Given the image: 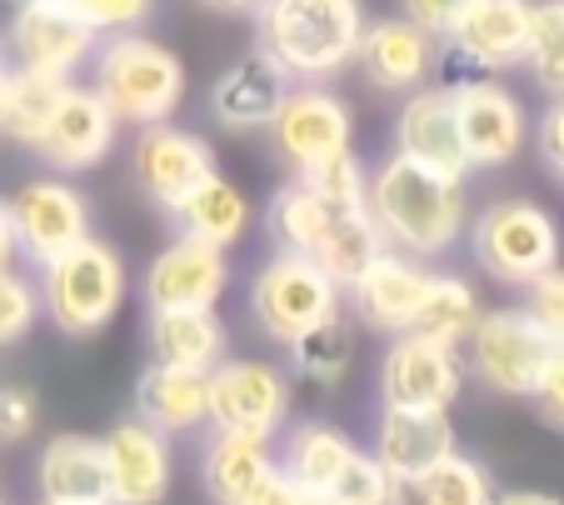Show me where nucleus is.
<instances>
[{
    "instance_id": "1",
    "label": "nucleus",
    "mask_w": 564,
    "mask_h": 505,
    "mask_svg": "<svg viewBox=\"0 0 564 505\" xmlns=\"http://www.w3.org/2000/svg\"><path fill=\"white\" fill-rule=\"evenodd\" d=\"M365 205H370L384 246L405 250L415 260H440L469 230L465 181L425 171L405 155H390V161L375 165L370 185H365Z\"/></svg>"
},
{
    "instance_id": "2",
    "label": "nucleus",
    "mask_w": 564,
    "mask_h": 505,
    "mask_svg": "<svg viewBox=\"0 0 564 505\" xmlns=\"http://www.w3.org/2000/svg\"><path fill=\"white\" fill-rule=\"evenodd\" d=\"M365 35L360 0H260L256 51L285 71L290 80H335L350 71Z\"/></svg>"
},
{
    "instance_id": "3",
    "label": "nucleus",
    "mask_w": 564,
    "mask_h": 505,
    "mask_svg": "<svg viewBox=\"0 0 564 505\" xmlns=\"http://www.w3.org/2000/svg\"><path fill=\"white\" fill-rule=\"evenodd\" d=\"M90 90L110 106L120 126H155L171 120L185 100V65L171 45L150 41L140 31L100 35L90 55Z\"/></svg>"
},
{
    "instance_id": "4",
    "label": "nucleus",
    "mask_w": 564,
    "mask_h": 505,
    "mask_svg": "<svg viewBox=\"0 0 564 505\" xmlns=\"http://www.w3.org/2000/svg\"><path fill=\"white\" fill-rule=\"evenodd\" d=\"M41 286V315L70 341L100 335L126 305V260L100 236L75 240L55 260L35 270Z\"/></svg>"
},
{
    "instance_id": "5",
    "label": "nucleus",
    "mask_w": 564,
    "mask_h": 505,
    "mask_svg": "<svg viewBox=\"0 0 564 505\" xmlns=\"http://www.w3.org/2000/svg\"><path fill=\"white\" fill-rule=\"evenodd\" d=\"M469 250H475V266L490 280H500L510 291H524L534 276L560 266L564 236H560V221L540 201L510 195V201L485 205L469 221Z\"/></svg>"
},
{
    "instance_id": "6",
    "label": "nucleus",
    "mask_w": 564,
    "mask_h": 505,
    "mask_svg": "<svg viewBox=\"0 0 564 505\" xmlns=\"http://www.w3.org/2000/svg\"><path fill=\"white\" fill-rule=\"evenodd\" d=\"M340 311H345V286L325 266L300 256V250L275 246L250 276V321L280 345L300 341L305 331L325 325Z\"/></svg>"
},
{
    "instance_id": "7",
    "label": "nucleus",
    "mask_w": 564,
    "mask_h": 505,
    "mask_svg": "<svg viewBox=\"0 0 564 505\" xmlns=\"http://www.w3.org/2000/svg\"><path fill=\"white\" fill-rule=\"evenodd\" d=\"M465 351H469L465 370H475L495 396L530 400L534 386H540L544 361L554 355V341L530 321L524 305H500V311H479Z\"/></svg>"
},
{
    "instance_id": "8",
    "label": "nucleus",
    "mask_w": 564,
    "mask_h": 505,
    "mask_svg": "<svg viewBox=\"0 0 564 505\" xmlns=\"http://www.w3.org/2000/svg\"><path fill=\"white\" fill-rule=\"evenodd\" d=\"M100 35L80 21L70 0H21L6 25V55L11 65L41 71L55 80H75L90 65Z\"/></svg>"
},
{
    "instance_id": "9",
    "label": "nucleus",
    "mask_w": 564,
    "mask_h": 505,
    "mask_svg": "<svg viewBox=\"0 0 564 505\" xmlns=\"http://www.w3.org/2000/svg\"><path fill=\"white\" fill-rule=\"evenodd\" d=\"M290 416V376L275 361H250V355H225L210 366V426L240 430V436H265Z\"/></svg>"
},
{
    "instance_id": "10",
    "label": "nucleus",
    "mask_w": 564,
    "mask_h": 505,
    "mask_svg": "<svg viewBox=\"0 0 564 505\" xmlns=\"http://www.w3.org/2000/svg\"><path fill=\"white\" fill-rule=\"evenodd\" d=\"M265 130H270V140H275V155L300 175V171H310V165L350 151L355 116L335 90L315 86V80H295Z\"/></svg>"
},
{
    "instance_id": "11",
    "label": "nucleus",
    "mask_w": 564,
    "mask_h": 505,
    "mask_svg": "<svg viewBox=\"0 0 564 505\" xmlns=\"http://www.w3.org/2000/svg\"><path fill=\"white\" fill-rule=\"evenodd\" d=\"M130 175L150 205L171 215L195 185L215 175V151L195 130L175 126V120H155V126H140L135 146H130Z\"/></svg>"
},
{
    "instance_id": "12",
    "label": "nucleus",
    "mask_w": 564,
    "mask_h": 505,
    "mask_svg": "<svg viewBox=\"0 0 564 505\" xmlns=\"http://www.w3.org/2000/svg\"><path fill=\"white\" fill-rule=\"evenodd\" d=\"M465 390V355L455 345L425 341L415 331L390 335L380 361V406L410 410H449Z\"/></svg>"
},
{
    "instance_id": "13",
    "label": "nucleus",
    "mask_w": 564,
    "mask_h": 505,
    "mask_svg": "<svg viewBox=\"0 0 564 505\" xmlns=\"http://www.w3.org/2000/svg\"><path fill=\"white\" fill-rule=\"evenodd\" d=\"M11 226H15V250L31 260L35 270L70 250L75 240L90 236V201L75 191L65 175H35L11 195Z\"/></svg>"
},
{
    "instance_id": "14",
    "label": "nucleus",
    "mask_w": 564,
    "mask_h": 505,
    "mask_svg": "<svg viewBox=\"0 0 564 505\" xmlns=\"http://www.w3.org/2000/svg\"><path fill=\"white\" fill-rule=\"evenodd\" d=\"M455 96V126L459 146H465L469 171H500L524 151V106L510 86H500L495 76H475L449 86Z\"/></svg>"
},
{
    "instance_id": "15",
    "label": "nucleus",
    "mask_w": 564,
    "mask_h": 505,
    "mask_svg": "<svg viewBox=\"0 0 564 505\" xmlns=\"http://www.w3.org/2000/svg\"><path fill=\"white\" fill-rule=\"evenodd\" d=\"M116 136H120V120L110 116V106L96 96L90 86L70 80L55 100L51 120L45 130L35 136L31 151L45 161V171L55 175H75V171H90L100 165L110 151H116Z\"/></svg>"
},
{
    "instance_id": "16",
    "label": "nucleus",
    "mask_w": 564,
    "mask_h": 505,
    "mask_svg": "<svg viewBox=\"0 0 564 505\" xmlns=\"http://www.w3.org/2000/svg\"><path fill=\"white\" fill-rule=\"evenodd\" d=\"M230 291V256L210 240L175 236L140 276V296L150 311H181V305H220Z\"/></svg>"
},
{
    "instance_id": "17",
    "label": "nucleus",
    "mask_w": 564,
    "mask_h": 505,
    "mask_svg": "<svg viewBox=\"0 0 564 505\" xmlns=\"http://www.w3.org/2000/svg\"><path fill=\"white\" fill-rule=\"evenodd\" d=\"M530 25H534V0H469L445 41L459 61L475 65L479 76H505V71L524 65Z\"/></svg>"
},
{
    "instance_id": "18",
    "label": "nucleus",
    "mask_w": 564,
    "mask_h": 505,
    "mask_svg": "<svg viewBox=\"0 0 564 505\" xmlns=\"http://www.w3.org/2000/svg\"><path fill=\"white\" fill-rule=\"evenodd\" d=\"M425 286H430L425 260L384 246L380 256L345 286V301H350L355 321H360L365 331L400 335V331H410V321H415L420 301H425Z\"/></svg>"
},
{
    "instance_id": "19",
    "label": "nucleus",
    "mask_w": 564,
    "mask_h": 505,
    "mask_svg": "<svg viewBox=\"0 0 564 505\" xmlns=\"http://www.w3.org/2000/svg\"><path fill=\"white\" fill-rule=\"evenodd\" d=\"M355 65L365 71V80H370L375 90L410 96V90H420V86L435 80L440 35H430L425 25H415L410 15H384V21L365 25Z\"/></svg>"
},
{
    "instance_id": "20",
    "label": "nucleus",
    "mask_w": 564,
    "mask_h": 505,
    "mask_svg": "<svg viewBox=\"0 0 564 505\" xmlns=\"http://www.w3.org/2000/svg\"><path fill=\"white\" fill-rule=\"evenodd\" d=\"M110 465V505H165L171 495V436L130 416L100 436Z\"/></svg>"
},
{
    "instance_id": "21",
    "label": "nucleus",
    "mask_w": 564,
    "mask_h": 505,
    "mask_svg": "<svg viewBox=\"0 0 564 505\" xmlns=\"http://www.w3.org/2000/svg\"><path fill=\"white\" fill-rule=\"evenodd\" d=\"M394 155H405V161L425 165V171L455 175V181L469 175L449 86H420L405 96V106L394 116Z\"/></svg>"
},
{
    "instance_id": "22",
    "label": "nucleus",
    "mask_w": 564,
    "mask_h": 505,
    "mask_svg": "<svg viewBox=\"0 0 564 505\" xmlns=\"http://www.w3.org/2000/svg\"><path fill=\"white\" fill-rule=\"evenodd\" d=\"M455 451V426H449V410H410V406H380V420H375V441L370 455L394 475L425 471V465L445 461Z\"/></svg>"
},
{
    "instance_id": "23",
    "label": "nucleus",
    "mask_w": 564,
    "mask_h": 505,
    "mask_svg": "<svg viewBox=\"0 0 564 505\" xmlns=\"http://www.w3.org/2000/svg\"><path fill=\"white\" fill-rule=\"evenodd\" d=\"M295 80L280 71L270 55H246V61H235L230 71H220V80L210 86V116L215 126L225 130H265L275 120L280 100Z\"/></svg>"
},
{
    "instance_id": "24",
    "label": "nucleus",
    "mask_w": 564,
    "mask_h": 505,
    "mask_svg": "<svg viewBox=\"0 0 564 505\" xmlns=\"http://www.w3.org/2000/svg\"><path fill=\"white\" fill-rule=\"evenodd\" d=\"M145 345L155 366L210 370L230 355V331L215 305H181V311H150Z\"/></svg>"
},
{
    "instance_id": "25",
    "label": "nucleus",
    "mask_w": 564,
    "mask_h": 505,
    "mask_svg": "<svg viewBox=\"0 0 564 505\" xmlns=\"http://www.w3.org/2000/svg\"><path fill=\"white\" fill-rule=\"evenodd\" d=\"M135 410L165 436H191L210 420V370H181L150 361L135 380Z\"/></svg>"
},
{
    "instance_id": "26",
    "label": "nucleus",
    "mask_w": 564,
    "mask_h": 505,
    "mask_svg": "<svg viewBox=\"0 0 564 505\" xmlns=\"http://www.w3.org/2000/svg\"><path fill=\"white\" fill-rule=\"evenodd\" d=\"M275 445L265 436H240V430H215L205 441L200 455V475H205V495L215 505H250V495L270 481L275 471Z\"/></svg>"
},
{
    "instance_id": "27",
    "label": "nucleus",
    "mask_w": 564,
    "mask_h": 505,
    "mask_svg": "<svg viewBox=\"0 0 564 505\" xmlns=\"http://www.w3.org/2000/svg\"><path fill=\"white\" fill-rule=\"evenodd\" d=\"M45 501H100L110 505V465H106V441L65 430L55 441H45L41 465H35Z\"/></svg>"
},
{
    "instance_id": "28",
    "label": "nucleus",
    "mask_w": 564,
    "mask_h": 505,
    "mask_svg": "<svg viewBox=\"0 0 564 505\" xmlns=\"http://www.w3.org/2000/svg\"><path fill=\"white\" fill-rule=\"evenodd\" d=\"M171 221L181 236L210 240V246L230 250V246H240L250 230V201L240 185H230L220 171H215L210 181H200L181 205H175Z\"/></svg>"
},
{
    "instance_id": "29",
    "label": "nucleus",
    "mask_w": 564,
    "mask_h": 505,
    "mask_svg": "<svg viewBox=\"0 0 564 505\" xmlns=\"http://www.w3.org/2000/svg\"><path fill=\"white\" fill-rule=\"evenodd\" d=\"M355 451H360V445H355L340 426H330V420H295V426L285 430V441H280L275 461H280V471L295 485H305V491H330L335 475L345 471V461H350Z\"/></svg>"
},
{
    "instance_id": "30",
    "label": "nucleus",
    "mask_w": 564,
    "mask_h": 505,
    "mask_svg": "<svg viewBox=\"0 0 564 505\" xmlns=\"http://www.w3.org/2000/svg\"><path fill=\"white\" fill-rule=\"evenodd\" d=\"M495 501V481L490 471L465 451H449L445 461L425 465V471L394 481V501L390 505H490Z\"/></svg>"
},
{
    "instance_id": "31",
    "label": "nucleus",
    "mask_w": 564,
    "mask_h": 505,
    "mask_svg": "<svg viewBox=\"0 0 564 505\" xmlns=\"http://www.w3.org/2000/svg\"><path fill=\"white\" fill-rule=\"evenodd\" d=\"M475 321H479L475 286H469L465 276H455V270H430L425 301H420L410 331L425 335V341H440V345H455V351H465Z\"/></svg>"
},
{
    "instance_id": "32",
    "label": "nucleus",
    "mask_w": 564,
    "mask_h": 505,
    "mask_svg": "<svg viewBox=\"0 0 564 505\" xmlns=\"http://www.w3.org/2000/svg\"><path fill=\"white\" fill-rule=\"evenodd\" d=\"M65 86H70V80H55V76H41V71H25V65H11V76L0 80V136L31 151Z\"/></svg>"
},
{
    "instance_id": "33",
    "label": "nucleus",
    "mask_w": 564,
    "mask_h": 505,
    "mask_svg": "<svg viewBox=\"0 0 564 505\" xmlns=\"http://www.w3.org/2000/svg\"><path fill=\"white\" fill-rule=\"evenodd\" d=\"M285 351H290V366H295L305 380H315V386H340L345 370H350V361H355V331L340 311L325 325L305 331L300 341H290Z\"/></svg>"
},
{
    "instance_id": "34",
    "label": "nucleus",
    "mask_w": 564,
    "mask_h": 505,
    "mask_svg": "<svg viewBox=\"0 0 564 505\" xmlns=\"http://www.w3.org/2000/svg\"><path fill=\"white\" fill-rule=\"evenodd\" d=\"M524 71L544 96H564V6L560 0H534V25H530V51H524Z\"/></svg>"
},
{
    "instance_id": "35",
    "label": "nucleus",
    "mask_w": 564,
    "mask_h": 505,
    "mask_svg": "<svg viewBox=\"0 0 564 505\" xmlns=\"http://www.w3.org/2000/svg\"><path fill=\"white\" fill-rule=\"evenodd\" d=\"M41 325V286L21 266L0 270V345H21Z\"/></svg>"
},
{
    "instance_id": "36",
    "label": "nucleus",
    "mask_w": 564,
    "mask_h": 505,
    "mask_svg": "<svg viewBox=\"0 0 564 505\" xmlns=\"http://www.w3.org/2000/svg\"><path fill=\"white\" fill-rule=\"evenodd\" d=\"M330 495H335V505H390L394 501V475L384 471L370 451H355L350 461H345V471L335 475Z\"/></svg>"
},
{
    "instance_id": "37",
    "label": "nucleus",
    "mask_w": 564,
    "mask_h": 505,
    "mask_svg": "<svg viewBox=\"0 0 564 505\" xmlns=\"http://www.w3.org/2000/svg\"><path fill=\"white\" fill-rule=\"evenodd\" d=\"M300 175H305L315 191L330 195V201H365V185H370V171H365V161L355 155V146L330 155V161L310 165V171H300Z\"/></svg>"
},
{
    "instance_id": "38",
    "label": "nucleus",
    "mask_w": 564,
    "mask_h": 505,
    "mask_svg": "<svg viewBox=\"0 0 564 505\" xmlns=\"http://www.w3.org/2000/svg\"><path fill=\"white\" fill-rule=\"evenodd\" d=\"M524 311L554 345H564V266H550L524 286Z\"/></svg>"
},
{
    "instance_id": "39",
    "label": "nucleus",
    "mask_w": 564,
    "mask_h": 505,
    "mask_svg": "<svg viewBox=\"0 0 564 505\" xmlns=\"http://www.w3.org/2000/svg\"><path fill=\"white\" fill-rule=\"evenodd\" d=\"M80 21L96 35H120V31H140L155 11V0H70Z\"/></svg>"
},
{
    "instance_id": "40",
    "label": "nucleus",
    "mask_w": 564,
    "mask_h": 505,
    "mask_svg": "<svg viewBox=\"0 0 564 505\" xmlns=\"http://www.w3.org/2000/svg\"><path fill=\"white\" fill-rule=\"evenodd\" d=\"M35 426H41V396L21 380H6L0 386V445L31 441Z\"/></svg>"
},
{
    "instance_id": "41",
    "label": "nucleus",
    "mask_w": 564,
    "mask_h": 505,
    "mask_svg": "<svg viewBox=\"0 0 564 505\" xmlns=\"http://www.w3.org/2000/svg\"><path fill=\"white\" fill-rule=\"evenodd\" d=\"M534 410H540L550 426H560L564 430V345H554V355L544 361V370H540V386H534Z\"/></svg>"
},
{
    "instance_id": "42",
    "label": "nucleus",
    "mask_w": 564,
    "mask_h": 505,
    "mask_svg": "<svg viewBox=\"0 0 564 505\" xmlns=\"http://www.w3.org/2000/svg\"><path fill=\"white\" fill-rule=\"evenodd\" d=\"M469 0H400V15H410L415 25H425L430 35H440L445 41L449 31H455V21L465 15Z\"/></svg>"
},
{
    "instance_id": "43",
    "label": "nucleus",
    "mask_w": 564,
    "mask_h": 505,
    "mask_svg": "<svg viewBox=\"0 0 564 505\" xmlns=\"http://www.w3.org/2000/svg\"><path fill=\"white\" fill-rule=\"evenodd\" d=\"M534 146H540L544 165L564 181V96H554L550 106H544L540 126H534Z\"/></svg>"
},
{
    "instance_id": "44",
    "label": "nucleus",
    "mask_w": 564,
    "mask_h": 505,
    "mask_svg": "<svg viewBox=\"0 0 564 505\" xmlns=\"http://www.w3.org/2000/svg\"><path fill=\"white\" fill-rule=\"evenodd\" d=\"M295 495H300V485L275 465V471H270V481L250 495V505H295Z\"/></svg>"
},
{
    "instance_id": "45",
    "label": "nucleus",
    "mask_w": 564,
    "mask_h": 505,
    "mask_svg": "<svg viewBox=\"0 0 564 505\" xmlns=\"http://www.w3.org/2000/svg\"><path fill=\"white\" fill-rule=\"evenodd\" d=\"M21 266V250H15V226H11V205L0 195V270Z\"/></svg>"
},
{
    "instance_id": "46",
    "label": "nucleus",
    "mask_w": 564,
    "mask_h": 505,
    "mask_svg": "<svg viewBox=\"0 0 564 505\" xmlns=\"http://www.w3.org/2000/svg\"><path fill=\"white\" fill-rule=\"evenodd\" d=\"M490 505H564V501L550 491H505V495H495Z\"/></svg>"
},
{
    "instance_id": "47",
    "label": "nucleus",
    "mask_w": 564,
    "mask_h": 505,
    "mask_svg": "<svg viewBox=\"0 0 564 505\" xmlns=\"http://www.w3.org/2000/svg\"><path fill=\"white\" fill-rule=\"evenodd\" d=\"M200 6H210V11H220V15H256L260 0H200Z\"/></svg>"
},
{
    "instance_id": "48",
    "label": "nucleus",
    "mask_w": 564,
    "mask_h": 505,
    "mask_svg": "<svg viewBox=\"0 0 564 505\" xmlns=\"http://www.w3.org/2000/svg\"><path fill=\"white\" fill-rule=\"evenodd\" d=\"M295 505H335V495H330V491H305V485H300Z\"/></svg>"
},
{
    "instance_id": "49",
    "label": "nucleus",
    "mask_w": 564,
    "mask_h": 505,
    "mask_svg": "<svg viewBox=\"0 0 564 505\" xmlns=\"http://www.w3.org/2000/svg\"><path fill=\"white\" fill-rule=\"evenodd\" d=\"M11 76V55H6V41H0V80Z\"/></svg>"
},
{
    "instance_id": "50",
    "label": "nucleus",
    "mask_w": 564,
    "mask_h": 505,
    "mask_svg": "<svg viewBox=\"0 0 564 505\" xmlns=\"http://www.w3.org/2000/svg\"><path fill=\"white\" fill-rule=\"evenodd\" d=\"M41 505H100V501H45L41 495Z\"/></svg>"
},
{
    "instance_id": "51",
    "label": "nucleus",
    "mask_w": 564,
    "mask_h": 505,
    "mask_svg": "<svg viewBox=\"0 0 564 505\" xmlns=\"http://www.w3.org/2000/svg\"><path fill=\"white\" fill-rule=\"evenodd\" d=\"M0 505H6V495H0Z\"/></svg>"
},
{
    "instance_id": "52",
    "label": "nucleus",
    "mask_w": 564,
    "mask_h": 505,
    "mask_svg": "<svg viewBox=\"0 0 564 505\" xmlns=\"http://www.w3.org/2000/svg\"><path fill=\"white\" fill-rule=\"evenodd\" d=\"M560 6H564V0H560Z\"/></svg>"
}]
</instances>
